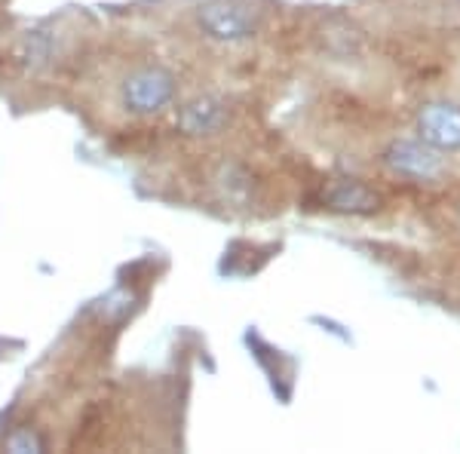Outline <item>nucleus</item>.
Here are the masks:
<instances>
[{
	"label": "nucleus",
	"mask_w": 460,
	"mask_h": 454,
	"mask_svg": "<svg viewBox=\"0 0 460 454\" xmlns=\"http://www.w3.org/2000/svg\"><path fill=\"white\" fill-rule=\"evenodd\" d=\"M218 188H221V193H225L227 203L243 206V203H249V200H252V175H249L243 166H236V163H230V166L221 169V175H218Z\"/></svg>",
	"instance_id": "7"
},
{
	"label": "nucleus",
	"mask_w": 460,
	"mask_h": 454,
	"mask_svg": "<svg viewBox=\"0 0 460 454\" xmlns=\"http://www.w3.org/2000/svg\"><path fill=\"white\" fill-rule=\"evenodd\" d=\"M325 206L332 212H344V215H375L381 212L384 200L375 188L362 182H335L325 193Z\"/></svg>",
	"instance_id": "6"
},
{
	"label": "nucleus",
	"mask_w": 460,
	"mask_h": 454,
	"mask_svg": "<svg viewBox=\"0 0 460 454\" xmlns=\"http://www.w3.org/2000/svg\"><path fill=\"white\" fill-rule=\"evenodd\" d=\"M418 132L436 151H460V108L457 105H427L418 117Z\"/></svg>",
	"instance_id": "4"
},
{
	"label": "nucleus",
	"mask_w": 460,
	"mask_h": 454,
	"mask_svg": "<svg viewBox=\"0 0 460 454\" xmlns=\"http://www.w3.org/2000/svg\"><path fill=\"white\" fill-rule=\"evenodd\" d=\"M264 25V13L246 0H206L197 6V28L215 43L252 40Z\"/></svg>",
	"instance_id": "2"
},
{
	"label": "nucleus",
	"mask_w": 460,
	"mask_h": 454,
	"mask_svg": "<svg viewBox=\"0 0 460 454\" xmlns=\"http://www.w3.org/2000/svg\"><path fill=\"white\" fill-rule=\"evenodd\" d=\"M384 163H387L396 175L414 178V182H433L445 169L442 151H436L424 138H396L387 151H384Z\"/></svg>",
	"instance_id": "3"
},
{
	"label": "nucleus",
	"mask_w": 460,
	"mask_h": 454,
	"mask_svg": "<svg viewBox=\"0 0 460 454\" xmlns=\"http://www.w3.org/2000/svg\"><path fill=\"white\" fill-rule=\"evenodd\" d=\"M178 80L166 65H138L120 80V105L132 117H154L175 102Z\"/></svg>",
	"instance_id": "1"
},
{
	"label": "nucleus",
	"mask_w": 460,
	"mask_h": 454,
	"mask_svg": "<svg viewBox=\"0 0 460 454\" xmlns=\"http://www.w3.org/2000/svg\"><path fill=\"white\" fill-rule=\"evenodd\" d=\"M230 114H227V105L221 99H215V95H197V99L184 102L181 108H178V129L184 132V136H215V132H221L227 126Z\"/></svg>",
	"instance_id": "5"
},
{
	"label": "nucleus",
	"mask_w": 460,
	"mask_h": 454,
	"mask_svg": "<svg viewBox=\"0 0 460 454\" xmlns=\"http://www.w3.org/2000/svg\"><path fill=\"white\" fill-rule=\"evenodd\" d=\"M6 445H10L13 451H43L47 449V442H43L37 433H31V430H19V433H13L10 439H6Z\"/></svg>",
	"instance_id": "8"
}]
</instances>
